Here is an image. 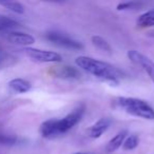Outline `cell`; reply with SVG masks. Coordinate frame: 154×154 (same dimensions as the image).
Instances as JSON below:
<instances>
[{"mask_svg":"<svg viewBox=\"0 0 154 154\" xmlns=\"http://www.w3.org/2000/svg\"><path fill=\"white\" fill-rule=\"evenodd\" d=\"M23 52L30 59L41 63H49V62H60L62 57L60 54L54 51H47V50L35 49V48H24Z\"/></svg>","mask_w":154,"mask_h":154,"instance_id":"cell-5","label":"cell"},{"mask_svg":"<svg viewBox=\"0 0 154 154\" xmlns=\"http://www.w3.org/2000/svg\"><path fill=\"white\" fill-rule=\"evenodd\" d=\"M138 143H139V138L136 134L128 135L126 137V139L124 140V143H122V149L125 151H131V150H134L138 146Z\"/></svg>","mask_w":154,"mask_h":154,"instance_id":"cell-15","label":"cell"},{"mask_svg":"<svg viewBox=\"0 0 154 154\" xmlns=\"http://www.w3.org/2000/svg\"><path fill=\"white\" fill-rule=\"evenodd\" d=\"M148 35H149V36H154V32H150V33H148Z\"/></svg>","mask_w":154,"mask_h":154,"instance_id":"cell-20","label":"cell"},{"mask_svg":"<svg viewBox=\"0 0 154 154\" xmlns=\"http://www.w3.org/2000/svg\"><path fill=\"white\" fill-rule=\"evenodd\" d=\"M76 154H87V153H76Z\"/></svg>","mask_w":154,"mask_h":154,"instance_id":"cell-21","label":"cell"},{"mask_svg":"<svg viewBox=\"0 0 154 154\" xmlns=\"http://www.w3.org/2000/svg\"><path fill=\"white\" fill-rule=\"evenodd\" d=\"M143 5L140 1H128V2H122L117 5L118 11H134V10H139Z\"/></svg>","mask_w":154,"mask_h":154,"instance_id":"cell-17","label":"cell"},{"mask_svg":"<svg viewBox=\"0 0 154 154\" xmlns=\"http://www.w3.org/2000/svg\"><path fill=\"white\" fill-rule=\"evenodd\" d=\"M0 5L7 8L10 11L14 12L16 14L24 13V7L20 2H16V1H0Z\"/></svg>","mask_w":154,"mask_h":154,"instance_id":"cell-16","label":"cell"},{"mask_svg":"<svg viewBox=\"0 0 154 154\" xmlns=\"http://www.w3.org/2000/svg\"><path fill=\"white\" fill-rule=\"evenodd\" d=\"M136 24L139 28H151L154 26V10L141 14L136 20Z\"/></svg>","mask_w":154,"mask_h":154,"instance_id":"cell-12","label":"cell"},{"mask_svg":"<svg viewBox=\"0 0 154 154\" xmlns=\"http://www.w3.org/2000/svg\"><path fill=\"white\" fill-rule=\"evenodd\" d=\"M19 23L16 20L7 16L0 15V32H11L12 30L18 28Z\"/></svg>","mask_w":154,"mask_h":154,"instance_id":"cell-14","label":"cell"},{"mask_svg":"<svg viewBox=\"0 0 154 154\" xmlns=\"http://www.w3.org/2000/svg\"><path fill=\"white\" fill-rule=\"evenodd\" d=\"M17 140V137L13 136V135L0 134V143L1 145H15Z\"/></svg>","mask_w":154,"mask_h":154,"instance_id":"cell-19","label":"cell"},{"mask_svg":"<svg viewBox=\"0 0 154 154\" xmlns=\"http://www.w3.org/2000/svg\"><path fill=\"white\" fill-rule=\"evenodd\" d=\"M85 111H86V107L84 105H79L64 117L59 119L51 118L45 120L40 125V128H39L40 135L45 138L53 139L66 134L82 120Z\"/></svg>","mask_w":154,"mask_h":154,"instance_id":"cell-1","label":"cell"},{"mask_svg":"<svg viewBox=\"0 0 154 154\" xmlns=\"http://www.w3.org/2000/svg\"><path fill=\"white\" fill-rule=\"evenodd\" d=\"M45 38L55 45L59 48H63V49L77 50V51L84 49V45L80 41L76 40L70 35L60 32V31H50L45 34Z\"/></svg>","mask_w":154,"mask_h":154,"instance_id":"cell-4","label":"cell"},{"mask_svg":"<svg viewBox=\"0 0 154 154\" xmlns=\"http://www.w3.org/2000/svg\"><path fill=\"white\" fill-rule=\"evenodd\" d=\"M5 39L8 41H10L13 45H22V47L28 48L29 45H33L35 42V38L30 34H26L23 32H7L5 33Z\"/></svg>","mask_w":154,"mask_h":154,"instance_id":"cell-7","label":"cell"},{"mask_svg":"<svg viewBox=\"0 0 154 154\" xmlns=\"http://www.w3.org/2000/svg\"><path fill=\"white\" fill-rule=\"evenodd\" d=\"M14 61V58L11 55L3 52H0V70L5 69L7 66H9L10 64H12Z\"/></svg>","mask_w":154,"mask_h":154,"instance_id":"cell-18","label":"cell"},{"mask_svg":"<svg viewBox=\"0 0 154 154\" xmlns=\"http://www.w3.org/2000/svg\"><path fill=\"white\" fill-rule=\"evenodd\" d=\"M91 42L94 47H96L97 49H99L100 51L106 52L108 54H112V48L110 45V43L106 40L105 38L100 36H97V35H94V36L91 37Z\"/></svg>","mask_w":154,"mask_h":154,"instance_id":"cell-13","label":"cell"},{"mask_svg":"<svg viewBox=\"0 0 154 154\" xmlns=\"http://www.w3.org/2000/svg\"><path fill=\"white\" fill-rule=\"evenodd\" d=\"M116 103L130 115L148 120H154V109L143 99L135 97H118Z\"/></svg>","mask_w":154,"mask_h":154,"instance_id":"cell-3","label":"cell"},{"mask_svg":"<svg viewBox=\"0 0 154 154\" xmlns=\"http://www.w3.org/2000/svg\"><path fill=\"white\" fill-rule=\"evenodd\" d=\"M127 55H128V58L133 63L137 64V66H140L147 72V74L149 75V77L151 78V80L154 84V62L150 58H148L147 56L135 51V50L128 51Z\"/></svg>","mask_w":154,"mask_h":154,"instance_id":"cell-6","label":"cell"},{"mask_svg":"<svg viewBox=\"0 0 154 154\" xmlns=\"http://www.w3.org/2000/svg\"><path fill=\"white\" fill-rule=\"evenodd\" d=\"M9 89L14 93H17V94H23L26 93L32 89V85L26 79H22V78H15V79H12L9 82Z\"/></svg>","mask_w":154,"mask_h":154,"instance_id":"cell-11","label":"cell"},{"mask_svg":"<svg viewBox=\"0 0 154 154\" xmlns=\"http://www.w3.org/2000/svg\"><path fill=\"white\" fill-rule=\"evenodd\" d=\"M75 63L82 70L105 82L117 85L122 78V73L109 62L101 61L88 56H79L75 59Z\"/></svg>","mask_w":154,"mask_h":154,"instance_id":"cell-2","label":"cell"},{"mask_svg":"<svg viewBox=\"0 0 154 154\" xmlns=\"http://www.w3.org/2000/svg\"><path fill=\"white\" fill-rule=\"evenodd\" d=\"M53 74L56 77L63 79H78L80 78V73L76 68L72 66H60L53 69Z\"/></svg>","mask_w":154,"mask_h":154,"instance_id":"cell-9","label":"cell"},{"mask_svg":"<svg viewBox=\"0 0 154 154\" xmlns=\"http://www.w3.org/2000/svg\"><path fill=\"white\" fill-rule=\"evenodd\" d=\"M111 124H112L111 118L109 117L100 118L94 125H92L91 128L89 129V136L91 138H99L110 128Z\"/></svg>","mask_w":154,"mask_h":154,"instance_id":"cell-8","label":"cell"},{"mask_svg":"<svg viewBox=\"0 0 154 154\" xmlns=\"http://www.w3.org/2000/svg\"><path fill=\"white\" fill-rule=\"evenodd\" d=\"M128 136V131L127 130H122L113 136L109 141H108L107 146H106V151L108 153H112L115 152L117 149H119L124 143V140L126 139V137Z\"/></svg>","mask_w":154,"mask_h":154,"instance_id":"cell-10","label":"cell"}]
</instances>
